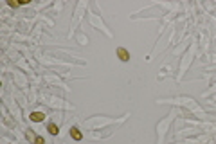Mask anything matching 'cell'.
Returning <instances> with one entry per match:
<instances>
[{
	"label": "cell",
	"instance_id": "obj_1",
	"mask_svg": "<svg viewBox=\"0 0 216 144\" xmlns=\"http://www.w3.org/2000/svg\"><path fill=\"white\" fill-rule=\"evenodd\" d=\"M29 117H31V121H34V123H41L43 119H45V113H43V112H33Z\"/></svg>",
	"mask_w": 216,
	"mask_h": 144
},
{
	"label": "cell",
	"instance_id": "obj_2",
	"mask_svg": "<svg viewBox=\"0 0 216 144\" xmlns=\"http://www.w3.org/2000/svg\"><path fill=\"white\" fill-rule=\"evenodd\" d=\"M117 56H119L121 61H128L130 60V52L126 49H122V47H119V49H117Z\"/></svg>",
	"mask_w": 216,
	"mask_h": 144
},
{
	"label": "cell",
	"instance_id": "obj_3",
	"mask_svg": "<svg viewBox=\"0 0 216 144\" xmlns=\"http://www.w3.org/2000/svg\"><path fill=\"white\" fill-rule=\"evenodd\" d=\"M70 137H72L74 140H81V139H83V135H81V132H79L78 128H72V130H70Z\"/></svg>",
	"mask_w": 216,
	"mask_h": 144
},
{
	"label": "cell",
	"instance_id": "obj_4",
	"mask_svg": "<svg viewBox=\"0 0 216 144\" xmlns=\"http://www.w3.org/2000/svg\"><path fill=\"white\" fill-rule=\"evenodd\" d=\"M47 130H49V133H51V135H58V133H59V128H58L54 123H51V124L47 126Z\"/></svg>",
	"mask_w": 216,
	"mask_h": 144
},
{
	"label": "cell",
	"instance_id": "obj_5",
	"mask_svg": "<svg viewBox=\"0 0 216 144\" xmlns=\"http://www.w3.org/2000/svg\"><path fill=\"white\" fill-rule=\"evenodd\" d=\"M34 144H45L43 137H34Z\"/></svg>",
	"mask_w": 216,
	"mask_h": 144
},
{
	"label": "cell",
	"instance_id": "obj_6",
	"mask_svg": "<svg viewBox=\"0 0 216 144\" xmlns=\"http://www.w3.org/2000/svg\"><path fill=\"white\" fill-rule=\"evenodd\" d=\"M9 6H11V7H18L20 4H18V2H13V0H9Z\"/></svg>",
	"mask_w": 216,
	"mask_h": 144
}]
</instances>
